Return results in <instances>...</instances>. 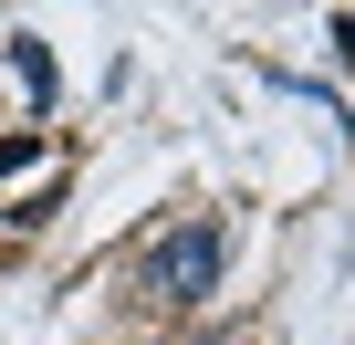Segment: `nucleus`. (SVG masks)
<instances>
[{
  "instance_id": "f257e3e1",
  "label": "nucleus",
  "mask_w": 355,
  "mask_h": 345,
  "mask_svg": "<svg viewBox=\"0 0 355 345\" xmlns=\"http://www.w3.org/2000/svg\"><path fill=\"white\" fill-rule=\"evenodd\" d=\"M220 272H230V241H220V220H189V230H167L146 262H136V283H146V303H209L220 293Z\"/></svg>"
},
{
  "instance_id": "f03ea898",
  "label": "nucleus",
  "mask_w": 355,
  "mask_h": 345,
  "mask_svg": "<svg viewBox=\"0 0 355 345\" xmlns=\"http://www.w3.org/2000/svg\"><path fill=\"white\" fill-rule=\"evenodd\" d=\"M53 157V136L42 126H21V136H0V178H21V167H42Z\"/></svg>"
},
{
  "instance_id": "20e7f679",
  "label": "nucleus",
  "mask_w": 355,
  "mask_h": 345,
  "mask_svg": "<svg viewBox=\"0 0 355 345\" xmlns=\"http://www.w3.org/2000/svg\"><path fill=\"white\" fill-rule=\"evenodd\" d=\"M324 42H334V53L355 63V11H334V22H324Z\"/></svg>"
},
{
  "instance_id": "7ed1b4c3",
  "label": "nucleus",
  "mask_w": 355,
  "mask_h": 345,
  "mask_svg": "<svg viewBox=\"0 0 355 345\" xmlns=\"http://www.w3.org/2000/svg\"><path fill=\"white\" fill-rule=\"evenodd\" d=\"M11 63H21V84H32V105H53V53H42V42H32V32H21V42H11Z\"/></svg>"
}]
</instances>
